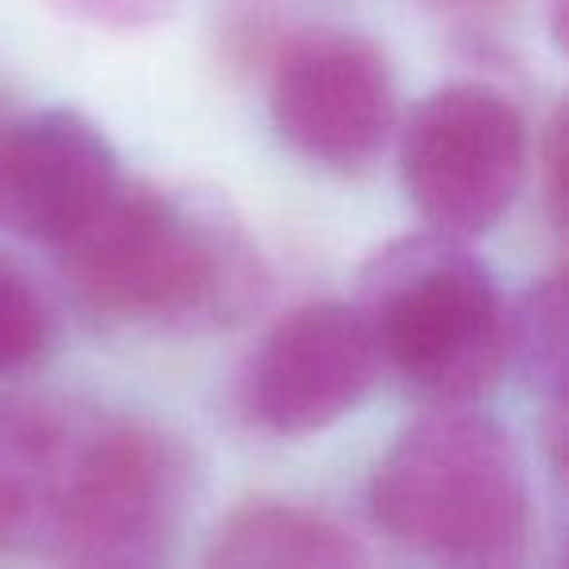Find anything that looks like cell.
<instances>
[{
  "instance_id": "obj_13",
  "label": "cell",
  "mask_w": 569,
  "mask_h": 569,
  "mask_svg": "<svg viewBox=\"0 0 569 569\" xmlns=\"http://www.w3.org/2000/svg\"><path fill=\"white\" fill-rule=\"evenodd\" d=\"M59 17L98 32H144L172 17L176 0H48Z\"/></svg>"
},
{
  "instance_id": "obj_4",
  "label": "cell",
  "mask_w": 569,
  "mask_h": 569,
  "mask_svg": "<svg viewBox=\"0 0 569 569\" xmlns=\"http://www.w3.org/2000/svg\"><path fill=\"white\" fill-rule=\"evenodd\" d=\"M188 496L191 457L168 429L94 413L48 553L71 566H157Z\"/></svg>"
},
{
  "instance_id": "obj_1",
  "label": "cell",
  "mask_w": 569,
  "mask_h": 569,
  "mask_svg": "<svg viewBox=\"0 0 569 569\" xmlns=\"http://www.w3.org/2000/svg\"><path fill=\"white\" fill-rule=\"evenodd\" d=\"M56 253L94 317L149 332H219L253 317L269 293L246 222L199 188L121 180Z\"/></svg>"
},
{
  "instance_id": "obj_8",
  "label": "cell",
  "mask_w": 569,
  "mask_h": 569,
  "mask_svg": "<svg viewBox=\"0 0 569 569\" xmlns=\"http://www.w3.org/2000/svg\"><path fill=\"white\" fill-rule=\"evenodd\" d=\"M121 183L110 141L74 110H40L0 129V227L63 246Z\"/></svg>"
},
{
  "instance_id": "obj_5",
  "label": "cell",
  "mask_w": 569,
  "mask_h": 569,
  "mask_svg": "<svg viewBox=\"0 0 569 569\" xmlns=\"http://www.w3.org/2000/svg\"><path fill=\"white\" fill-rule=\"evenodd\" d=\"M527 176V126L511 98L452 82L426 98L402 129L406 196L433 230L476 238L507 214Z\"/></svg>"
},
{
  "instance_id": "obj_15",
  "label": "cell",
  "mask_w": 569,
  "mask_h": 569,
  "mask_svg": "<svg viewBox=\"0 0 569 569\" xmlns=\"http://www.w3.org/2000/svg\"><path fill=\"white\" fill-rule=\"evenodd\" d=\"M429 4L465 36L496 32L522 9V0H429Z\"/></svg>"
},
{
  "instance_id": "obj_6",
  "label": "cell",
  "mask_w": 569,
  "mask_h": 569,
  "mask_svg": "<svg viewBox=\"0 0 569 569\" xmlns=\"http://www.w3.org/2000/svg\"><path fill=\"white\" fill-rule=\"evenodd\" d=\"M273 126L305 160L332 172L375 164L395 133L398 98L390 63L351 32H297L273 51Z\"/></svg>"
},
{
  "instance_id": "obj_12",
  "label": "cell",
  "mask_w": 569,
  "mask_h": 569,
  "mask_svg": "<svg viewBox=\"0 0 569 569\" xmlns=\"http://www.w3.org/2000/svg\"><path fill=\"white\" fill-rule=\"evenodd\" d=\"M51 309L24 269L0 258V379L32 371L51 351Z\"/></svg>"
},
{
  "instance_id": "obj_2",
  "label": "cell",
  "mask_w": 569,
  "mask_h": 569,
  "mask_svg": "<svg viewBox=\"0 0 569 569\" xmlns=\"http://www.w3.org/2000/svg\"><path fill=\"white\" fill-rule=\"evenodd\" d=\"M371 515L387 538L449 566H515L530 538L527 468L491 418L433 406L410 421L371 476Z\"/></svg>"
},
{
  "instance_id": "obj_10",
  "label": "cell",
  "mask_w": 569,
  "mask_h": 569,
  "mask_svg": "<svg viewBox=\"0 0 569 569\" xmlns=\"http://www.w3.org/2000/svg\"><path fill=\"white\" fill-rule=\"evenodd\" d=\"M203 561L211 569H253V566H312L348 569L367 566L371 553L359 538L325 511H312L289 499H250L234 507L211 535Z\"/></svg>"
},
{
  "instance_id": "obj_7",
  "label": "cell",
  "mask_w": 569,
  "mask_h": 569,
  "mask_svg": "<svg viewBox=\"0 0 569 569\" xmlns=\"http://www.w3.org/2000/svg\"><path fill=\"white\" fill-rule=\"evenodd\" d=\"M379 351L356 305L317 301L289 312L258 343L242 379L253 426L305 437L348 418L375 387Z\"/></svg>"
},
{
  "instance_id": "obj_14",
  "label": "cell",
  "mask_w": 569,
  "mask_h": 569,
  "mask_svg": "<svg viewBox=\"0 0 569 569\" xmlns=\"http://www.w3.org/2000/svg\"><path fill=\"white\" fill-rule=\"evenodd\" d=\"M561 172H566V121H561V110H553V118L542 129V141H538V191L546 199V214H550L553 230L566 227V183H561Z\"/></svg>"
},
{
  "instance_id": "obj_3",
  "label": "cell",
  "mask_w": 569,
  "mask_h": 569,
  "mask_svg": "<svg viewBox=\"0 0 569 569\" xmlns=\"http://www.w3.org/2000/svg\"><path fill=\"white\" fill-rule=\"evenodd\" d=\"M379 367L429 406H472L507 359V301L496 277L441 230L395 238L367 261L359 301Z\"/></svg>"
},
{
  "instance_id": "obj_9",
  "label": "cell",
  "mask_w": 569,
  "mask_h": 569,
  "mask_svg": "<svg viewBox=\"0 0 569 569\" xmlns=\"http://www.w3.org/2000/svg\"><path fill=\"white\" fill-rule=\"evenodd\" d=\"M90 421L59 398H0V550L51 546Z\"/></svg>"
},
{
  "instance_id": "obj_11",
  "label": "cell",
  "mask_w": 569,
  "mask_h": 569,
  "mask_svg": "<svg viewBox=\"0 0 569 569\" xmlns=\"http://www.w3.org/2000/svg\"><path fill=\"white\" fill-rule=\"evenodd\" d=\"M507 359L550 406H566V281L542 277L507 309Z\"/></svg>"
}]
</instances>
